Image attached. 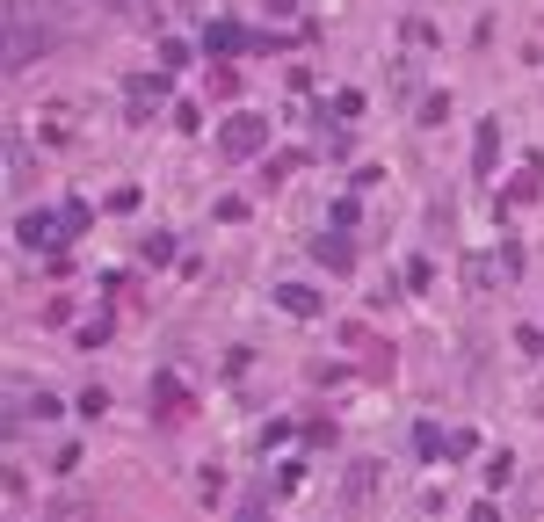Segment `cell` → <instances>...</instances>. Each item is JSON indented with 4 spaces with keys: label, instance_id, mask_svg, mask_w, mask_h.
Returning a JSON list of instances; mask_svg holds the SVG:
<instances>
[{
    "label": "cell",
    "instance_id": "1",
    "mask_svg": "<svg viewBox=\"0 0 544 522\" xmlns=\"http://www.w3.org/2000/svg\"><path fill=\"white\" fill-rule=\"evenodd\" d=\"M261 138H268V124H261V117H233L226 131H218V152H233V160H254Z\"/></svg>",
    "mask_w": 544,
    "mask_h": 522
},
{
    "label": "cell",
    "instance_id": "2",
    "mask_svg": "<svg viewBox=\"0 0 544 522\" xmlns=\"http://www.w3.org/2000/svg\"><path fill=\"white\" fill-rule=\"evenodd\" d=\"M276 305L298 312V320H319V290H305V283H276Z\"/></svg>",
    "mask_w": 544,
    "mask_h": 522
},
{
    "label": "cell",
    "instance_id": "3",
    "mask_svg": "<svg viewBox=\"0 0 544 522\" xmlns=\"http://www.w3.org/2000/svg\"><path fill=\"white\" fill-rule=\"evenodd\" d=\"M182 406H189V392H182L175 378H160V385H152V413H168V421H175Z\"/></svg>",
    "mask_w": 544,
    "mask_h": 522
},
{
    "label": "cell",
    "instance_id": "4",
    "mask_svg": "<svg viewBox=\"0 0 544 522\" xmlns=\"http://www.w3.org/2000/svg\"><path fill=\"white\" fill-rule=\"evenodd\" d=\"M247 37H240V22H210L203 29V51H210V59H218V51H240Z\"/></svg>",
    "mask_w": 544,
    "mask_h": 522
},
{
    "label": "cell",
    "instance_id": "5",
    "mask_svg": "<svg viewBox=\"0 0 544 522\" xmlns=\"http://www.w3.org/2000/svg\"><path fill=\"white\" fill-rule=\"evenodd\" d=\"M131 87H138V94H131V117H152V102L168 94V80H131Z\"/></svg>",
    "mask_w": 544,
    "mask_h": 522
},
{
    "label": "cell",
    "instance_id": "6",
    "mask_svg": "<svg viewBox=\"0 0 544 522\" xmlns=\"http://www.w3.org/2000/svg\"><path fill=\"white\" fill-rule=\"evenodd\" d=\"M414 450H421V457H443L450 443H443V428H435V421H421V428H414Z\"/></svg>",
    "mask_w": 544,
    "mask_h": 522
},
{
    "label": "cell",
    "instance_id": "7",
    "mask_svg": "<svg viewBox=\"0 0 544 522\" xmlns=\"http://www.w3.org/2000/svg\"><path fill=\"white\" fill-rule=\"evenodd\" d=\"M494 145H501V124H479V175H494Z\"/></svg>",
    "mask_w": 544,
    "mask_h": 522
},
{
    "label": "cell",
    "instance_id": "8",
    "mask_svg": "<svg viewBox=\"0 0 544 522\" xmlns=\"http://www.w3.org/2000/svg\"><path fill=\"white\" fill-rule=\"evenodd\" d=\"M349 254H356L349 240H319V261H326V269H349Z\"/></svg>",
    "mask_w": 544,
    "mask_h": 522
},
{
    "label": "cell",
    "instance_id": "9",
    "mask_svg": "<svg viewBox=\"0 0 544 522\" xmlns=\"http://www.w3.org/2000/svg\"><path fill=\"white\" fill-rule=\"evenodd\" d=\"M145 261H152V269H160V261H175V240H168V232H152V240H145Z\"/></svg>",
    "mask_w": 544,
    "mask_h": 522
},
{
    "label": "cell",
    "instance_id": "10",
    "mask_svg": "<svg viewBox=\"0 0 544 522\" xmlns=\"http://www.w3.org/2000/svg\"><path fill=\"white\" fill-rule=\"evenodd\" d=\"M254 522H261V515H254Z\"/></svg>",
    "mask_w": 544,
    "mask_h": 522
}]
</instances>
